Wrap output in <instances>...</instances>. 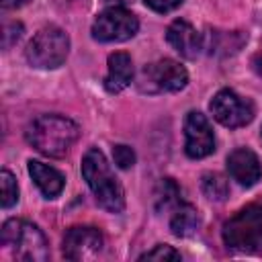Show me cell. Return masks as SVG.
Returning a JSON list of instances; mask_svg holds the SVG:
<instances>
[{
  "mask_svg": "<svg viewBox=\"0 0 262 262\" xmlns=\"http://www.w3.org/2000/svg\"><path fill=\"white\" fill-rule=\"evenodd\" d=\"M82 176L94 192L98 205L111 213H121L125 207L123 188L117 182L104 154L96 147L88 149L82 158Z\"/></svg>",
  "mask_w": 262,
  "mask_h": 262,
  "instance_id": "2",
  "label": "cell"
},
{
  "mask_svg": "<svg viewBox=\"0 0 262 262\" xmlns=\"http://www.w3.org/2000/svg\"><path fill=\"white\" fill-rule=\"evenodd\" d=\"M0 242L10 248L16 260L25 262H43L49 258L47 239L41 229L23 219H8L2 225Z\"/></svg>",
  "mask_w": 262,
  "mask_h": 262,
  "instance_id": "3",
  "label": "cell"
},
{
  "mask_svg": "<svg viewBox=\"0 0 262 262\" xmlns=\"http://www.w3.org/2000/svg\"><path fill=\"white\" fill-rule=\"evenodd\" d=\"M199 211L192 205H178L170 219V229L178 237H188L199 227Z\"/></svg>",
  "mask_w": 262,
  "mask_h": 262,
  "instance_id": "15",
  "label": "cell"
},
{
  "mask_svg": "<svg viewBox=\"0 0 262 262\" xmlns=\"http://www.w3.org/2000/svg\"><path fill=\"white\" fill-rule=\"evenodd\" d=\"M0 188H2V196H0L2 207H4V209L12 207V205L18 201V186H16L14 176H12L8 170H2V172H0Z\"/></svg>",
  "mask_w": 262,
  "mask_h": 262,
  "instance_id": "18",
  "label": "cell"
},
{
  "mask_svg": "<svg viewBox=\"0 0 262 262\" xmlns=\"http://www.w3.org/2000/svg\"><path fill=\"white\" fill-rule=\"evenodd\" d=\"M223 242L227 248L256 254L262 252V207L248 205L223 225Z\"/></svg>",
  "mask_w": 262,
  "mask_h": 262,
  "instance_id": "4",
  "label": "cell"
},
{
  "mask_svg": "<svg viewBox=\"0 0 262 262\" xmlns=\"http://www.w3.org/2000/svg\"><path fill=\"white\" fill-rule=\"evenodd\" d=\"M166 39H168V43L172 45V49H176V51H178L182 57H186V59L196 57L199 49L203 47V39H201V35L196 33V29H194L188 20H182V18L174 20V23L168 27Z\"/></svg>",
  "mask_w": 262,
  "mask_h": 262,
  "instance_id": "12",
  "label": "cell"
},
{
  "mask_svg": "<svg viewBox=\"0 0 262 262\" xmlns=\"http://www.w3.org/2000/svg\"><path fill=\"white\" fill-rule=\"evenodd\" d=\"M106 2H115V4L119 6V4H125V2H129V0H106Z\"/></svg>",
  "mask_w": 262,
  "mask_h": 262,
  "instance_id": "25",
  "label": "cell"
},
{
  "mask_svg": "<svg viewBox=\"0 0 262 262\" xmlns=\"http://www.w3.org/2000/svg\"><path fill=\"white\" fill-rule=\"evenodd\" d=\"M139 260H180V254L172 248V246H164V244H158L154 250L145 252L139 256Z\"/></svg>",
  "mask_w": 262,
  "mask_h": 262,
  "instance_id": "19",
  "label": "cell"
},
{
  "mask_svg": "<svg viewBox=\"0 0 262 262\" xmlns=\"http://www.w3.org/2000/svg\"><path fill=\"white\" fill-rule=\"evenodd\" d=\"M27 141L49 158H61L76 143L80 129L78 125L61 115H41L27 127Z\"/></svg>",
  "mask_w": 262,
  "mask_h": 262,
  "instance_id": "1",
  "label": "cell"
},
{
  "mask_svg": "<svg viewBox=\"0 0 262 262\" xmlns=\"http://www.w3.org/2000/svg\"><path fill=\"white\" fill-rule=\"evenodd\" d=\"M184 151L188 158L192 160H199V158H205L209 154H213L215 149V135H213V129L207 121V117L199 111H190L186 115V121H184Z\"/></svg>",
  "mask_w": 262,
  "mask_h": 262,
  "instance_id": "9",
  "label": "cell"
},
{
  "mask_svg": "<svg viewBox=\"0 0 262 262\" xmlns=\"http://www.w3.org/2000/svg\"><path fill=\"white\" fill-rule=\"evenodd\" d=\"M102 250V235L96 227H72L63 237V256L68 260H92Z\"/></svg>",
  "mask_w": 262,
  "mask_h": 262,
  "instance_id": "10",
  "label": "cell"
},
{
  "mask_svg": "<svg viewBox=\"0 0 262 262\" xmlns=\"http://www.w3.org/2000/svg\"><path fill=\"white\" fill-rule=\"evenodd\" d=\"M70 51V39L59 27H43L27 45V59L35 68H59Z\"/></svg>",
  "mask_w": 262,
  "mask_h": 262,
  "instance_id": "5",
  "label": "cell"
},
{
  "mask_svg": "<svg viewBox=\"0 0 262 262\" xmlns=\"http://www.w3.org/2000/svg\"><path fill=\"white\" fill-rule=\"evenodd\" d=\"M29 174H31V178L35 180L37 188H39L47 199H53V196H57V194L63 190V176H61L55 168H51V166H47V164H43V162L31 160V162H29Z\"/></svg>",
  "mask_w": 262,
  "mask_h": 262,
  "instance_id": "14",
  "label": "cell"
},
{
  "mask_svg": "<svg viewBox=\"0 0 262 262\" xmlns=\"http://www.w3.org/2000/svg\"><path fill=\"white\" fill-rule=\"evenodd\" d=\"M113 158H115V164L123 170H127L135 164V151L129 145H115L113 147Z\"/></svg>",
  "mask_w": 262,
  "mask_h": 262,
  "instance_id": "20",
  "label": "cell"
},
{
  "mask_svg": "<svg viewBox=\"0 0 262 262\" xmlns=\"http://www.w3.org/2000/svg\"><path fill=\"white\" fill-rule=\"evenodd\" d=\"M139 29V23L133 12L123 6H111L102 10L92 25V37L102 43H119L131 39Z\"/></svg>",
  "mask_w": 262,
  "mask_h": 262,
  "instance_id": "6",
  "label": "cell"
},
{
  "mask_svg": "<svg viewBox=\"0 0 262 262\" xmlns=\"http://www.w3.org/2000/svg\"><path fill=\"white\" fill-rule=\"evenodd\" d=\"M23 35V25L20 23H10L4 27V33H2V45L4 47H10L14 41H18Z\"/></svg>",
  "mask_w": 262,
  "mask_h": 262,
  "instance_id": "21",
  "label": "cell"
},
{
  "mask_svg": "<svg viewBox=\"0 0 262 262\" xmlns=\"http://www.w3.org/2000/svg\"><path fill=\"white\" fill-rule=\"evenodd\" d=\"M201 186H203L205 196L211 199V201H223V199L229 194V184H227V180H225L221 174H217V172H207V174L203 176Z\"/></svg>",
  "mask_w": 262,
  "mask_h": 262,
  "instance_id": "16",
  "label": "cell"
},
{
  "mask_svg": "<svg viewBox=\"0 0 262 262\" xmlns=\"http://www.w3.org/2000/svg\"><path fill=\"white\" fill-rule=\"evenodd\" d=\"M133 80V61L125 51L108 55V74L104 78V88L108 92L125 90Z\"/></svg>",
  "mask_w": 262,
  "mask_h": 262,
  "instance_id": "13",
  "label": "cell"
},
{
  "mask_svg": "<svg viewBox=\"0 0 262 262\" xmlns=\"http://www.w3.org/2000/svg\"><path fill=\"white\" fill-rule=\"evenodd\" d=\"M254 68H256V72L262 76V57H256V59H254Z\"/></svg>",
  "mask_w": 262,
  "mask_h": 262,
  "instance_id": "24",
  "label": "cell"
},
{
  "mask_svg": "<svg viewBox=\"0 0 262 262\" xmlns=\"http://www.w3.org/2000/svg\"><path fill=\"white\" fill-rule=\"evenodd\" d=\"M209 108H211L213 117L225 127H244L254 119L252 102L229 88L219 90L213 96Z\"/></svg>",
  "mask_w": 262,
  "mask_h": 262,
  "instance_id": "8",
  "label": "cell"
},
{
  "mask_svg": "<svg viewBox=\"0 0 262 262\" xmlns=\"http://www.w3.org/2000/svg\"><path fill=\"white\" fill-rule=\"evenodd\" d=\"M227 172L237 184L254 186L262 176V166L252 149L237 147L227 156Z\"/></svg>",
  "mask_w": 262,
  "mask_h": 262,
  "instance_id": "11",
  "label": "cell"
},
{
  "mask_svg": "<svg viewBox=\"0 0 262 262\" xmlns=\"http://www.w3.org/2000/svg\"><path fill=\"white\" fill-rule=\"evenodd\" d=\"M184 0H145V4L156 10V12H168V10H174L176 6H180Z\"/></svg>",
  "mask_w": 262,
  "mask_h": 262,
  "instance_id": "22",
  "label": "cell"
},
{
  "mask_svg": "<svg viewBox=\"0 0 262 262\" xmlns=\"http://www.w3.org/2000/svg\"><path fill=\"white\" fill-rule=\"evenodd\" d=\"M31 0H2V8H20Z\"/></svg>",
  "mask_w": 262,
  "mask_h": 262,
  "instance_id": "23",
  "label": "cell"
},
{
  "mask_svg": "<svg viewBox=\"0 0 262 262\" xmlns=\"http://www.w3.org/2000/svg\"><path fill=\"white\" fill-rule=\"evenodd\" d=\"M188 74L174 59H160L143 68L139 88L143 92H178L186 86Z\"/></svg>",
  "mask_w": 262,
  "mask_h": 262,
  "instance_id": "7",
  "label": "cell"
},
{
  "mask_svg": "<svg viewBox=\"0 0 262 262\" xmlns=\"http://www.w3.org/2000/svg\"><path fill=\"white\" fill-rule=\"evenodd\" d=\"M180 199V186L172 178H164L156 188V209H168L172 205H178Z\"/></svg>",
  "mask_w": 262,
  "mask_h": 262,
  "instance_id": "17",
  "label": "cell"
}]
</instances>
